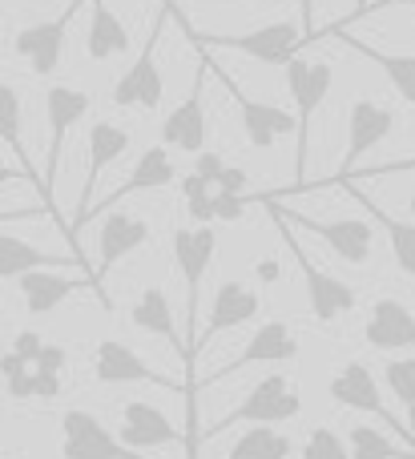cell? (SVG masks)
I'll use <instances>...</instances> for the list:
<instances>
[{
  "label": "cell",
  "instance_id": "cell-1",
  "mask_svg": "<svg viewBox=\"0 0 415 459\" xmlns=\"http://www.w3.org/2000/svg\"><path fill=\"white\" fill-rule=\"evenodd\" d=\"M186 37H190L202 53H210V48H226V53H242V56H250V61H258V65H282V69H287V65L298 56V48L307 45L303 24H295V21L258 24V29L234 32V37H210V32L186 29Z\"/></svg>",
  "mask_w": 415,
  "mask_h": 459
},
{
  "label": "cell",
  "instance_id": "cell-2",
  "mask_svg": "<svg viewBox=\"0 0 415 459\" xmlns=\"http://www.w3.org/2000/svg\"><path fill=\"white\" fill-rule=\"evenodd\" d=\"M331 73L327 61H307V56H295L287 65V89H290V101L298 105V145H295V186L290 190H307V158H311V126H315V113L323 109V101L331 97Z\"/></svg>",
  "mask_w": 415,
  "mask_h": 459
},
{
  "label": "cell",
  "instance_id": "cell-3",
  "mask_svg": "<svg viewBox=\"0 0 415 459\" xmlns=\"http://www.w3.org/2000/svg\"><path fill=\"white\" fill-rule=\"evenodd\" d=\"M298 411H303V395L290 387L287 375H263V379L242 395V403L234 407V411H226L202 439H214V436H222V431L238 428V423H250V428H274V423L295 420Z\"/></svg>",
  "mask_w": 415,
  "mask_h": 459
},
{
  "label": "cell",
  "instance_id": "cell-4",
  "mask_svg": "<svg viewBox=\"0 0 415 459\" xmlns=\"http://www.w3.org/2000/svg\"><path fill=\"white\" fill-rule=\"evenodd\" d=\"M218 250L214 226H182L174 234V262L182 270L186 282V351L194 355L198 347V299H202V278L210 274V262ZM190 355H186V371H190Z\"/></svg>",
  "mask_w": 415,
  "mask_h": 459
},
{
  "label": "cell",
  "instance_id": "cell-5",
  "mask_svg": "<svg viewBox=\"0 0 415 459\" xmlns=\"http://www.w3.org/2000/svg\"><path fill=\"white\" fill-rule=\"evenodd\" d=\"M169 16H174V4L166 0L161 13L153 16L150 37H145L137 61L129 65L117 77V85H113V105H117V109H158L161 105V97H166V77H161V65H158V40H161V29H166Z\"/></svg>",
  "mask_w": 415,
  "mask_h": 459
},
{
  "label": "cell",
  "instance_id": "cell-6",
  "mask_svg": "<svg viewBox=\"0 0 415 459\" xmlns=\"http://www.w3.org/2000/svg\"><path fill=\"white\" fill-rule=\"evenodd\" d=\"M89 113V93L77 85H53L45 93V117H48V153H45V178H40V198L53 210V190H56V174H61V153H65V137Z\"/></svg>",
  "mask_w": 415,
  "mask_h": 459
},
{
  "label": "cell",
  "instance_id": "cell-7",
  "mask_svg": "<svg viewBox=\"0 0 415 459\" xmlns=\"http://www.w3.org/2000/svg\"><path fill=\"white\" fill-rule=\"evenodd\" d=\"M258 310H263V302H258V294L250 290L246 282H222L218 286V294H214V302H210V323H206V331H202V339H198V347H194V355H190V371H186V403H198V375H194V363H198V355L202 351H210V342L218 339V334H226V331H234V326H246V323H255L258 318Z\"/></svg>",
  "mask_w": 415,
  "mask_h": 459
},
{
  "label": "cell",
  "instance_id": "cell-8",
  "mask_svg": "<svg viewBox=\"0 0 415 459\" xmlns=\"http://www.w3.org/2000/svg\"><path fill=\"white\" fill-rule=\"evenodd\" d=\"M274 222H279L282 238H287L290 258H295L298 274H303V282H307V307H311V315L319 318V323H335V318L351 315L355 302H359V294L351 290V282H343V278H335V274H327V270H319V266H315V262L303 254V246L295 242V230L282 222V218H274Z\"/></svg>",
  "mask_w": 415,
  "mask_h": 459
},
{
  "label": "cell",
  "instance_id": "cell-9",
  "mask_svg": "<svg viewBox=\"0 0 415 459\" xmlns=\"http://www.w3.org/2000/svg\"><path fill=\"white\" fill-rule=\"evenodd\" d=\"M327 395L335 399V403L351 407V411H363V415H376V420H384L387 428H395V436H400L403 444L415 447L411 428L395 420V411H387L384 395H379V383H376V375H371L367 363H359V359H355V363H343L335 375H331Z\"/></svg>",
  "mask_w": 415,
  "mask_h": 459
},
{
  "label": "cell",
  "instance_id": "cell-10",
  "mask_svg": "<svg viewBox=\"0 0 415 459\" xmlns=\"http://www.w3.org/2000/svg\"><path fill=\"white\" fill-rule=\"evenodd\" d=\"M61 459H145L142 452L121 444L93 411L69 407L61 415Z\"/></svg>",
  "mask_w": 415,
  "mask_h": 459
},
{
  "label": "cell",
  "instance_id": "cell-11",
  "mask_svg": "<svg viewBox=\"0 0 415 459\" xmlns=\"http://www.w3.org/2000/svg\"><path fill=\"white\" fill-rule=\"evenodd\" d=\"M263 202L271 206V214L282 218V222L319 234L323 242H327L343 262H351V266H363V262L371 258L376 234H371V226L363 222V218H331V222H323V218H315V214H290V210H282L279 202H271V198H263Z\"/></svg>",
  "mask_w": 415,
  "mask_h": 459
},
{
  "label": "cell",
  "instance_id": "cell-12",
  "mask_svg": "<svg viewBox=\"0 0 415 459\" xmlns=\"http://www.w3.org/2000/svg\"><path fill=\"white\" fill-rule=\"evenodd\" d=\"M290 359H298V339H295V331H290L282 318H271V323H263L255 334H250L246 347H242L238 355L226 359L218 371H210L206 379L198 383V387H210V383L234 379V375H242L246 367H258V363H290Z\"/></svg>",
  "mask_w": 415,
  "mask_h": 459
},
{
  "label": "cell",
  "instance_id": "cell-13",
  "mask_svg": "<svg viewBox=\"0 0 415 459\" xmlns=\"http://www.w3.org/2000/svg\"><path fill=\"white\" fill-rule=\"evenodd\" d=\"M125 150H129V129L113 126V121H105V117L89 126V174H85V186H81L77 218H73L69 230H65L69 242H77V234L85 230L89 218H93V194H97V182H101V169L113 166Z\"/></svg>",
  "mask_w": 415,
  "mask_h": 459
},
{
  "label": "cell",
  "instance_id": "cell-14",
  "mask_svg": "<svg viewBox=\"0 0 415 459\" xmlns=\"http://www.w3.org/2000/svg\"><path fill=\"white\" fill-rule=\"evenodd\" d=\"M206 73H210V56L202 53V65H198V73H194V85H190V93H186V101L174 105L169 117L161 121V145H174V150H182V153H206L210 126H206V105H202Z\"/></svg>",
  "mask_w": 415,
  "mask_h": 459
},
{
  "label": "cell",
  "instance_id": "cell-15",
  "mask_svg": "<svg viewBox=\"0 0 415 459\" xmlns=\"http://www.w3.org/2000/svg\"><path fill=\"white\" fill-rule=\"evenodd\" d=\"M214 77L226 85V93H230V101L238 105L242 113V129H246V142L255 145V150H271L279 137L295 134L298 137V113H287L279 109V105H266V101H255V97L242 93V85L234 77H226L222 69H214Z\"/></svg>",
  "mask_w": 415,
  "mask_h": 459
},
{
  "label": "cell",
  "instance_id": "cell-16",
  "mask_svg": "<svg viewBox=\"0 0 415 459\" xmlns=\"http://www.w3.org/2000/svg\"><path fill=\"white\" fill-rule=\"evenodd\" d=\"M93 379L105 383V387H125V383H150V387H166V391H182L174 379H166L161 371H153L150 363H145L142 355H137L134 347H125V342L117 339H101L93 351Z\"/></svg>",
  "mask_w": 415,
  "mask_h": 459
},
{
  "label": "cell",
  "instance_id": "cell-17",
  "mask_svg": "<svg viewBox=\"0 0 415 459\" xmlns=\"http://www.w3.org/2000/svg\"><path fill=\"white\" fill-rule=\"evenodd\" d=\"M392 134H395V113L387 109V105L367 101V97L351 101V113H347V153H343V174H339L335 182H343V178L359 174V158H363L367 150H376L379 142H387Z\"/></svg>",
  "mask_w": 415,
  "mask_h": 459
},
{
  "label": "cell",
  "instance_id": "cell-18",
  "mask_svg": "<svg viewBox=\"0 0 415 459\" xmlns=\"http://www.w3.org/2000/svg\"><path fill=\"white\" fill-rule=\"evenodd\" d=\"M81 4H85V0H73L56 21H40V24H29V29L16 32V40H13L16 56H24L37 77H53L56 73L61 53H65V37H69V24H73V16H77Z\"/></svg>",
  "mask_w": 415,
  "mask_h": 459
},
{
  "label": "cell",
  "instance_id": "cell-19",
  "mask_svg": "<svg viewBox=\"0 0 415 459\" xmlns=\"http://www.w3.org/2000/svg\"><path fill=\"white\" fill-rule=\"evenodd\" d=\"M37 270H73V274H93V270L81 262V254L37 250L32 242H24V238H16V234H8L4 230V238H0V278H4V282H21L24 274H37Z\"/></svg>",
  "mask_w": 415,
  "mask_h": 459
},
{
  "label": "cell",
  "instance_id": "cell-20",
  "mask_svg": "<svg viewBox=\"0 0 415 459\" xmlns=\"http://www.w3.org/2000/svg\"><path fill=\"white\" fill-rule=\"evenodd\" d=\"M145 242H150V222H145V218L125 214V210H109L101 222V234H97V266H93L97 282H101L121 258L142 250Z\"/></svg>",
  "mask_w": 415,
  "mask_h": 459
},
{
  "label": "cell",
  "instance_id": "cell-21",
  "mask_svg": "<svg viewBox=\"0 0 415 459\" xmlns=\"http://www.w3.org/2000/svg\"><path fill=\"white\" fill-rule=\"evenodd\" d=\"M121 444L145 452V447H166V444H186V436L169 423L161 407L145 403V399H129L121 407Z\"/></svg>",
  "mask_w": 415,
  "mask_h": 459
},
{
  "label": "cell",
  "instance_id": "cell-22",
  "mask_svg": "<svg viewBox=\"0 0 415 459\" xmlns=\"http://www.w3.org/2000/svg\"><path fill=\"white\" fill-rule=\"evenodd\" d=\"M16 286H21V294H24L29 315H53L65 299L97 286V278L93 274H65V270H37V274H24Z\"/></svg>",
  "mask_w": 415,
  "mask_h": 459
},
{
  "label": "cell",
  "instance_id": "cell-23",
  "mask_svg": "<svg viewBox=\"0 0 415 459\" xmlns=\"http://www.w3.org/2000/svg\"><path fill=\"white\" fill-rule=\"evenodd\" d=\"M363 339L371 351H408L415 347V315L403 302L379 299L363 323Z\"/></svg>",
  "mask_w": 415,
  "mask_h": 459
},
{
  "label": "cell",
  "instance_id": "cell-24",
  "mask_svg": "<svg viewBox=\"0 0 415 459\" xmlns=\"http://www.w3.org/2000/svg\"><path fill=\"white\" fill-rule=\"evenodd\" d=\"M177 182V166L174 158L166 153V145H150V150H142V158H137V166L129 169L125 186H121L117 194H109V198L97 206V214L105 218V210H113L121 198H129V194H145V190H169V186Z\"/></svg>",
  "mask_w": 415,
  "mask_h": 459
},
{
  "label": "cell",
  "instance_id": "cell-25",
  "mask_svg": "<svg viewBox=\"0 0 415 459\" xmlns=\"http://www.w3.org/2000/svg\"><path fill=\"white\" fill-rule=\"evenodd\" d=\"M129 323H134L137 331H150V334H158V339H166L169 351H177V359L186 363V331H177L174 310H169V299L161 286H145L142 299L129 310Z\"/></svg>",
  "mask_w": 415,
  "mask_h": 459
},
{
  "label": "cell",
  "instance_id": "cell-26",
  "mask_svg": "<svg viewBox=\"0 0 415 459\" xmlns=\"http://www.w3.org/2000/svg\"><path fill=\"white\" fill-rule=\"evenodd\" d=\"M129 45H134V37H129V29L117 21V13H113L105 0H93V13H89V32H85V48L93 61H113V56L129 53Z\"/></svg>",
  "mask_w": 415,
  "mask_h": 459
},
{
  "label": "cell",
  "instance_id": "cell-27",
  "mask_svg": "<svg viewBox=\"0 0 415 459\" xmlns=\"http://www.w3.org/2000/svg\"><path fill=\"white\" fill-rule=\"evenodd\" d=\"M343 194H351L355 202H359L363 210H367L371 218H376L379 226H384V234H387V242H392V254H395V266L403 270V274H411L415 278V222H403V218H395V214H387V210H379L371 198H363L359 190H351V186H339Z\"/></svg>",
  "mask_w": 415,
  "mask_h": 459
},
{
  "label": "cell",
  "instance_id": "cell-28",
  "mask_svg": "<svg viewBox=\"0 0 415 459\" xmlns=\"http://www.w3.org/2000/svg\"><path fill=\"white\" fill-rule=\"evenodd\" d=\"M339 37H343L359 56H367L371 65H379V69H384V77L392 81L395 93H400L403 101L415 109V53H384V48H371V45H363V40L347 37V32H339Z\"/></svg>",
  "mask_w": 415,
  "mask_h": 459
},
{
  "label": "cell",
  "instance_id": "cell-29",
  "mask_svg": "<svg viewBox=\"0 0 415 459\" xmlns=\"http://www.w3.org/2000/svg\"><path fill=\"white\" fill-rule=\"evenodd\" d=\"M295 444H290L282 431L274 428H246L238 439H234L230 455L226 459H290Z\"/></svg>",
  "mask_w": 415,
  "mask_h": 459
},
{
  "label": "cell",
  "instance_id": "cell-30",
  "mask_svg": "<svg viewBox=\"0 0 415 459\" xmlns=\"http://www.w3.org/2000/svg\"><path fill=\"white\" fill-rule=\"evenodd\" d=\"M347 447H351V459H415V447H403L395 439H387L379 428H367V423H355L347 431Z\"/></svg>",
  "mask_w": 415,
  "mask_h": 459
},
{
  "label": "cell",
  "instance_id": "cell-31",
  "mask_svg": "<svg viewBox=\"0 0 415 459\" xmlns=\"http://www.w3.org/2000/svg\"><path fill=\"white\" fill-rule=\"evenodd\" d=\"M384 379L392 387V395L400 399L403 415H408L411 439H415V359H392V363H384Z\"/></svg>",
  "mask_w": 415,
  "mask_h": 459
},
{
  "label": "cell",
  "instance_id": "cell-32",
  "mask_svg": "<svg viewBox=\"0 0 415 459\" xmlns=\"http://www.w3.org/2000/svg\"><path fill=\"white\" fill-rule=\"evenodd\" d=\"M0 137H4V145L16 153L21 161H29V153H24V142H21V93H16V85H0Z\"/></svg>",
  "mask_w": 415,
  "mask_h": 459
},
{
  "label": "cell",
  "instance_id": "cell-33",
  "mask_svg": "<svg viewBox=\"0 0 415 459\" xmlns=\"http://www.w3.org/2000/svg\"><path fill=\"white\" fill-rule=\"evenodd\" d=\"M303 459H351V447L339 439L335 428H315L303 444Z\"/></svg>",
  "mask_w": 415,
  "mask_h": 459
},
{
  "label": "cell",
  "instance_id": "cell-34",
  "mask_svg": "<svg viewBox=\"0 0 415 459\" xmlns=\"http://www.w3.org/2000/svg\"><path fill=\"white\" fill-rule=\"evenodd\" d=\"M4 387L13 399H32V363L21 359L16 351L4 355Z\"/></svg>",
  "mask_w": 415,
  "mask_h": 459
},
{
  "label": "cell",
  "instance_id": "cell-35",
  "mask_svg": "<svg viewBox=\"0 0 415 459\" xmlns=\"http://www.w3.org/2000/svg\"><path fill=\"white\" fill-rule=\"evenodd\" d=\"M392 174H415V158H403V161H387V166H376V169H359V174L351 178H363V182H371V178H392ZM351 178H343V182H351ZM323 186H339L335 178Z\"/></svg>",
  "mask_w": 415,
  "mask_h": 459
},
{
  "label": "cell",
  "instance_id": "cell-36",
  "mask_svg": "<svg viewBox=\"0 0 415 459\" xmlns=\"http://www.w3.org/2000/svg\"><path fill=\"white\" fill-rule=\"evenodd\" d=\"M194 174L202 178V182H222V174H226V161H222V153H198V161H194Z\"/></svg>",
  "mask_w": 415,
  "mask_h": 459
},
{
  "label": "cell",
  "instance_id": "cell-37",
  "mask_svg": "<svg viewBox=\"0 0 415 459\" xmlns=\"http://www.w3.org/2000/svg\"><path fill=\"white\" fill-rule=\"evenodd\" d=\"M65 363H69L65 347H56V342H45V351H40V359H37L32 367H37V371H53V375H61V371H65Z\"/></svg>",
  "mask_w": 415,
  "mask_h": 459
},
{
  "label": "cell",
  "instance_id": "cell-38",
  "mask_svg": "<svg viewBox=\"0 0 415 459\" xmlns=\"http://www.w3.org/2000/svg\"><path fill=\"white\" fill-rule=\"evenodd\" d=\"M315 4H319V0H298V24H303V32H307V45L319 37V29H315Z\"/></svg>",
  "mask_w": 415,
  "mask_h": 459
},
{
  "label": "cell",
  "instance_id": "cell-39",
  "mask_svg": "<svg viewBox=\"0 0 415 459\" xmlns=\"http://www.w3.org/2000/svg\"><path fill=\"white\" fill-rule=\"evenodd\" d=\"M371 8H376V0H359V4H355V8H351V13H347V16H343V21H339V24H335V29H343V24H355V21H359V16H367V13H371Z\"/></svg>",
  "mask_w": 415,
  "mask_h": 459
},
{
  "label": "cell",
  "instance_id": "cell-40",
  "mask_svg": "<svg viewBox=\"0 0 415 459\" xmlns=\"http://www.w3.org/2000/svg\"><path fill=\"white\" fill-rule=\"evenodd\" d=\"M255 278H258V282H274V278H279V266H274V262H258Z\"/></svg>",
  "mask_w": 415,
  "mask_h": 459
},
{
  "label": "cell",
  "instance_id": "cell-41",
  "mask_svg": "<svg viewBox=\"0 0 415 459\" xmlns=\"http://www.w3.org/2000/svg\"><path fill=\"white\" fill-rule=\"evenodd\" d=\"M395 4H415V0H376V8H395ZM371 8V13H376Z\"/></svg>",
  "mask_w": 415,
  "mask_h": 459
},
{
  "label": "cell",
  "instance_id": "cell-42",
  "mask_svg": "<svg viewBox=\"0 0 415 459\" xmlns=\"http://www.w3.org/2000/svg\"><path fill=\"white\" fill-rule=\"evenodd\" d=\"M250 4H282V0H250Z\"/></svg>",
  "mask_w": 415,
  "mask_h": 459
},
{
  "label": "cell",
  "instance_id": "cell-43",
  "mask_svg": "<svg viewBox=\"0 0 415 459\" xmlns=\"http://www.w3.org/2000/svg\"><path fill=\"white\" fill-rule=\"evenodd\" d=\"M411 214H415V198H411Z\"/></svg>",
  "mask_w": 415,
  "mask_h": 459
},
{
  "label": "cell",
  "instance_id": "cell-44",
  "mask_svg": "<svg viewBox=\"0 0 415 459\" xmlns=\"http://www.w3.org/2000/svg\"><path fill=\"white\" fill-rule=\"evenodd\" d=\"M4 459H13V455H4Z\"/></svg>",
  "mask_w": 415,
  "mask_h": 459
}]
</instances>
